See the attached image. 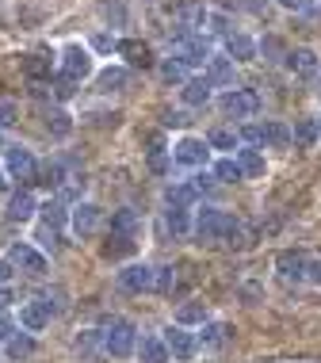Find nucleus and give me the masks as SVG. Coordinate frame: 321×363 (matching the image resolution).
I'll return each mask as SVG.
<instances>
[{"mask_svg":"<svg viewBox=\"0 0 321 363\" xmlns=\"http://www.w3.org/2000/svg\"><path fill=\"white\" fill-rule=\"evenodd\" d=\"M257 50H260V54H264V57H268V62H279V57H287V50H283V38H276V35H268V38H264V43H260V46H257Z\"/></svg>","mask_w":321,"mask_h":363,"instance_id":"40","label":"nucleus"},{"mask_svg":"<svg viewBox=\"0 0 321 363\" xmlns=\"http://www.w3.org/2000/svg\"><path fill=\"white\" fill-rule=\"evenodd\" d=\"M226 57L230 62H252L257 57V43H252L249 35H226Z\"/></svg>","mask_w":321,"mask_h":363,"instance_id":"20","label":"nucleus"},{"mask_svg":"<svg viewBox=\"0 0 321 363\" xmlns=\"http://www.w3.org/2000/svg\"><path fill=\"white\" fill-rule=\"evenodd\" d=\"M157 153H169V150H164V134L153 130V134H145V157H157Z\"/></svg>","mask_w":321,"mask_h":363,"instance_id":"42","label":"nucleus"},{"mask_svg":"<svg viewBox=\"0 0 321 363\" xmlns=\"http://www.w3.org/2000/svg\"><path fill=\"white\" fill-rule=\"evenodd\" d=\"M145 161H150V169L157 172V176H164V172L172 169V150L169 153H157V157H145Z\"/></svg>","mask_w":321,"mask_h":363,"instance_id":"44","label":"nucleus"},{"mask_svg":"<svg viewBox=\"0 0 321 363\" xmlns=\"http://www.w3.org/2000/svg\"><path fill=\"white\" fill-rule=\"evenodd\" d=\"M23 73L31 77V81H43V77L54 73V57L50 54H27L23 57Z\"/></svg>","mask_w":321,"mask_h":363,"instance_id":"31","label":"nucleus"},{"mask_svg":"<svg viewBox=\"0 0 321 363\" xmlns=\"http://www.w3.org/2000/svg\"><path fill=\"white\" fill-rule=\"evenodd\" d=\"M226 218H230L226 211H218V207H203V211L196 214V230H191V233H196L199 241H222Z\"/></svg>","mask_w":321,"mask_h":363,"instance_id":"9","label":"nucleus"},{"mask_svg":"<svg viewBox=\"0 0 321 363\" xmlns=\"http://www.w3.org/2000/svg\"><path fill=\"white\" fill-rule=\"evenodd\" d=\"M100 218H103V211L96 207V203H77L69 211V225H73L77 238H92V233L100 230Z\"/></svg>","mask_w":321,"mask_h":363,"instance_id":"10","label":"nucleus"},{"mask_svg":"<svg viewBox=\"0 0 321 363\" xmlns=\"http://www.w3.org/2000/svg\"><path fill=\"white\" fill-rule=\"evenodd\" d=\"M50 318H54V313L46 310L43 298H38V302H27V306H19V325H23L27 333H43L46 325H50Z\"/></svg>","mask_w":321,"mask_h":363,"instance_id":"14","label":"nucleus"},{"mask_svg":"<svg viewBox=\"0 0 321 363\" xmlns=\"http://www.w3.org/2000/svg\"><path fill=\"white\" fill-rule=\"evenodd\" d=\"M100 340H103V356L126 359L130 352H138V325L130 318H103Z\"/></svg>","mask_w":321,"mask_h":363,"instance_id":"1","label":"nucleus"},{"mask_svg":"<svg viewBox=\"0 0 321 363\" xmlns=\"http://www.w3.org/2000/svg\"><path fill=\"white\" fill-rule=\"evenodd\" d=\"M214 180L218 184H237V180H245V176H241V164L233 161V157H222V161L214 164Z\"/></svg>","mask_w":321,"mask_h":363,"instance_id":"39","label":"nucleus"},{"mask_svg":"<svg viewBox=\"0 0 321 363\" xmlns=\"http://www.w3.org/2000/svg\"><path fill=\"white\" fill-rule=\"evenodd\" d=\"M138 363H169V345L161 337H142L138 340Z\"/></svg>","mask_w":321,"mask_h":363,"instance_id":"22","label":"nucleus"},{"mask_svg":"<svg viewBox=\"0 0 321 363\" xmlns=\"http://www.w3.org/2000/svg\"><path fill=\"white\" fill-rule=\"evenodd\" d=\"M279 4H283L287 12H303V8H306V0H279Z\"/></svg>","mask_w":321,"mask_h":363,"instance_id":"55","label":"nucleus"},{"mask_svg":"<svg viewBox=\"0 0 321 363\" xmlns=\"http://www.w3.org/2000/svg\"><path fill=\"white\" fill-rule=\"evenodd\" d=\"M119 287L130 291V294L153 291V268L150 264H126V268L119 272Z\"/></svg>","mask_w":321,"mask_h":363,"instance_id":"11","label":"nucleus"},{"mask_svg":"<svg viewBox=\"0 0 321 363\" xmlns=\"http://www.w3.org/2000/svg\"><path fill=\"white\" fill-rule=\"evenodd\" d=\"M241 8H245V12H264L268 0H241Z\"/></svg>","mask_w":321,"mask_h":363,"instance_id":"53","label":"nucleus"},{"mask_svg":"<svg viewBox=\"0 0 321 363\" xmlns=\"http://www.w3.org/2000/svg\"><path fill=\"white\" fill-rule=\"evenodd\" d=\"M134 249H138V241H134V238H119V233H111L100 252H103V260H123V257H130Z\"/></svg>","mask_w":321,"mask_h":363,"instance_id":"30","label":"nucleus"},{"mask_svg":"<svg viewBox=\"0 0 321 363\" xmlns=\"http://www.w3.org/2000/svg\"><path fill=\"white\" fill-rule=\"evenodd\" d=\"M73 348H77V356H81V359H100V356H103V340H100V329H84L81 337L73 340Z\"/></svg>","mask_w":321,"mask_h":363,"instance_id":"23","label":"nucleus"},{"mask_svg":"<svg viewBox=\"0 0 321 363\" xmlns=\"http://www.w3.org/2000/svg\"><path fill=\"white\" fill-rule=\"evenodd\" d=\"M12 333H16V329H12V321H8V318H0V348H4L8 340H12Z\"/></svg>","mask_w":321,"mask_h":363,"instance_id":"50","label":"nucleus"},{"mask_svg":"<svg viewBox=\"0 0 321 363\" xmlns=\"http://www.w3.org/2000/svg\"><path fill=\"white\" fill-rule=\"evenodd\" d=\"M176 325H207V306H199V302H184L176 310Z\"/></svg>","mask_w":321,"mask_h":363,"instance_id":"35","label":"nucleus"},{"mask_svg":"<svg viewBox=\"0 0 321 363\" xmlns=\"http://www.w3.org/2000/svg\"><path fill=\"white\" fill-rule=\"evenodd\" d=\"M126 81H130V73H126L123 65H111V69H103L96 77V88H100V92H119V88H126Z\"/></svg>","mask_w":321,"mask_h":363,"instance_id":"32","label":"nucleus"},{"mask_svg":"<svg viewBox=\"0 0 321 363\" xmlns=\"http://www.w3.org/2000/svg\"><path fill=\"white\" fill-rule=\"evenodd\" d=\"M142 214L123 207V211H111V233H119V238H142Z\"/></svg>","mask_w":321,"mask_h":363,"instance_id":"16","label":"nucleus"},{"mask_svg":"<svg viewBox=\"0 0 321 363\" xmlns=\"http://www.w3.org/2000/svg\"><path fill=\"white\" fill-rule=\"evenodd\" d=\"M172 57H176L184 69H191V65H207L214 54H210V43L203 35H191L180 27V31L172 35Z\"/></svg>","mask_w":321,"mask_h":363,"instance_id":"2","label":"nucleus"},{"mask_svg":"<svg viewBox=\"0 0 321 363\" xmlns=\"http://www.w3.org/2000/svg\"><path fill=\"white\" fill-rule=\"evenodd\" d=\"M0 145H4V134H0Z\"/></svg>","mask_w":321,"mask_h":363,"instance_id":"60","label":"nucleus"},{"mask_svg":"<svg viewBox=\"0 0 321 363\" xmlns=\"http://www.w3.org/2000/svg\"><path fill=\"white\" fill-rule=\"evenodd\" d=\"M164 199H169V207H191V203L199 199V191L191 188V184H169V188H164Z\"/></svg>","mask_w":321,"mask_h":363,"instance_id":"33","label":"nucleus"},{"mask_svg":"<svg viewBox=\"0 0 321 363\" xmlns=\"http://www.w3.org/2000/svg\"><path fill=\"white\" fill-rule=\"evenodd\" d=\"M260 134H264V142H260V145H268V150H287V145H295V142H291V126L279 123V119L264 123V126H260Z\"/></svg>","mask_w":321,"mask_h":363,"instance_id":"21","label":"nucleus"},{"mask_svg":"<svg viewBox=\"0 0 321 363\" xmlns=\"http://www.w3.org/2000/svg\"><path fill=\"white\" fill-rule=\"evenodd\" d=\"M35 211H38L35 195H31V191H16L12 199H8V207H4V218H8V222H31Z\"/></svg>","mask_w":321,"mask_h":363,"instance_id":"15","label":"nucleus"},{"mask_svg":"<svg viewBox=\"0 0 321 363\" xmlns=\"http://www.w3.org/2000/svg\"><path fill=\"white\" fill-rule=\"evenodd\" d=\"M8 264L12 268H19L23 276H46V268H50V260L43 257V252L35 249V245H27V241H16L12 249H8Z\"/></svg>","mask_w":321,"mask_h":363,"instance_id":"3","label":"nucleus"},{"mask_svg":"<svg viewBox=\"0 0 321 363\" xmlns=\"http://www.w3.org/2000/svg\"><path fill=\"white\" fill-rule=\"evenodd\" d=\"M100 12H103V19H111V23H126V8L123 4H111V0H107Z\"/></svg>","mask_w":321,"mask_h":363,"instance_id":"45","label":"nucleus"},{"mask_svg":"<svg viewBox=\"0 0 321 363\" xmlns=\"http://www.w3.org/2000/svg\"><path fill=\"white\" fill-rule=\"evenodd\" d=\"M161 340L169 345V356H172V359H180V363L196 359V352H199V337H196V333H188L184 325H169Z\"/></svg>","mask_w":321,"mask_h":363,"instance_id":"5","label":"nucleus"},{"mask_svg":"<svg viewBox=\"0 0 321 363\" xmlns=\"http://www.w3.org/2000/svg\"><path fill=\"white\" fill-rule=\"evenodd\" d=\"M164 126H188V115H184V111H169V115H164Z\"/></svg>","mask_w":321,"mask_h":363,"instance_id":"51","label":"nucleus"},{"mask_svg":"<svg viewBox=\"0 0 321 363\" xmlns=\"http://www.w3.org/2000/svg\"><path fill=\"white\" fill-rule=\"evenodd\" d=\"M161 77H164L169 84H172V81H188V69H184V65L176 62V57H169V62L161 65Z\"/></svg>","mask_w":321,"mask_h":363,"instance_id":"41","label":"nucleus"},{"mask_svg":"<svg viewBox=\"0 0 321 363\" xmlns=\"http://www.w3.org/2000/svg\"><path fill=\"white\" fill-rule=\"evenodd\" d=\"M317 134H321V119H317Z\"/></svg>","mask_w":321,"mask_h":363,"instance_id":"59","label":"nucleus"},{"mask_svg":"<svg viewBox=\"0 0 321 363\" xmlns=\"http://www.w3.org/2000/svg\"><path fill=\"white\" fill-rule=\"evenodd\" d=\"M196 337H199V348H226L230 337H233V329L226 325V321H207Z\"/></svg>","mask_w":321,"mask_h":363,"instance_id":"17","label":"nucleus"},{"mask_svg":"<svg viewBox=\"0 0 321 363\" xmlns=\"http://www.w3.org/2000/svg\"><path fill=\"white\" fill-rule=\"evenodd\" d=\"M306 279H310V283H317V287H321V257H314V260H310V272H306Z\"/></svg>","mask_w":321,"mask_h":363,"instance_id":"49","label":"nucleus"},{"mask_svg":"<svg viewBox=\"0 0 321 363\" xmlns=\"http://www.w3.org/2000/svg\"><path fill=\"white\" fill-rule=\"evenodd\" d=\"M46 130H50L54 138H69V130H73V115L65 111V107H50V111H46Z\"/></svg>","mask_w":321,"mask_h":363,"instance_id":"29","label":"nucleus"},{"mask_svg":"<svg viewBox=\"0 0 321 363\" xmlns=\"http://www.w3.org/2000/svg\"><path fill=\"white\" fill-rule=\"evenodd\" d=\"M38 164L31 150H23V145H8V176H16V180H35Z\"/></svg>","mask_w":321,"mask_h":363,"instance_id":"12","label":"nucleus"},{"mask_svg":"<svg viewBox=\"0 0 321 363\" xmlns=\"http://www.w3.org/2000/svg\"><path fill=\"white\" fill-rule=\"evenodd\" d=\"M12 291H8V287H0V310H8V306H12Z\"/></svg>","mask_w":321,"mask_h":363,"instance_id":"56","label":"nucleus"},{"mask_svg":"<svg viewBox=\"0 0 321 363\" xmlns=\"http://www.w3.org/2000/svg\"><path fill=\"white\" fill-rule=\"evenodd\" d=\"M218 107H222V115H233V119H252L257 107H260V100L249 92V88H226L222 100H218Z\"/></svg>","mask_w":321,"mask_h":363,"instance_id":"4","label":"nucleus"},{"mask_svg":"<svg viewBox=\"0 0 321 363\" xmlns=\"http://www.w3.org/2000/svg\"><path fill=\"white\" fill-rule=\"evenodd\" d=\"M4 176H8V172H4V169H0V191H4V188H8V180H4Z\"/></svg>","mask_w":321,"mask_h":363,"instance_id":"57","label":"nucleus"},{"mask_svg":"<svg viewBox=\"0 0 321 363\" xmlns=\"http://www.w3.org/2000/svg\"><path fill=\"white\" fill-rule=\"evenodd\" d=\"M222 245H226V249H249V225L230 214L226 230H222Z\"/></svg>","mask_w":321,"mask_h":363,"instance_id":"26","label":"nucleus"},{"mask_svg":"<svg viewBox=\"0 0 321 363\" xmlns=\"http://www.w3.org/2000/svg\"><path fill=\"white\" fill-rule=\"evenodd\" d=\"M38 214H43V230H62L65 222H69V211H65L62 199H50L38 207Z\"/></svg>","mask_w":321,"mask_h":363,"instance_id":"27","label":"nucleus"},{"mask_svg":"<svg viewBox=\"0 0 321 363\" xmlns=\"http://www.w3.org/2000/svg\"><path fill=\"white\" fill-rule=\"evenodd\" d=\"M176 283H180V276H176V268H172V264L153 268V291H157V294H172V291H176Z\"/></svg>","mask_w":321,"mask_h":363,"instance_id":"37","label":"nucleus"},{"mask_svg":"<svg viewBox=\"0 0 321 363\" xmlns=\"http://www.w3.org/2000/svg\"><path fill=\"white\" fill-rule=\"evenodd\" d=\"M92 46H96V50H119V43H115L111 35H96V38H92Z\"/></svg>","mask_w":321,"mask_h":363,"instance_id":"48","label":"nucleus"},{"mask_svg":"<svg viewBox=\"0 0 321 363\" xmlns=\"http://www.w3.org/2000/svg\"><path fill=\"white\" fill-rule=\"evenodd\" d=\"M207 145H210V150H237V145H241V134L230 130V126H218V130H210Z\"/></svg>","mask_w":321,"mask_h":363,"instance_id":"38","label":"nucleus"},{"mask_svg":"<svg viewBox=\"0 0 321 363\" xmlns=\"http://www.w3.org/2000/svg\"><path fill=\"white\" fill-rule=\"evenodd\" d=\"M119 54L130 65H142V69H150V65H153V50L145 43H138V38H126V43H119Z\"/></svg>","mask_w":321,"mask_h":363,"instance_id":"25","label":"nucleus"},{"mask_svg":"<svg viewBox=\"0 0 321 363\" xmlns=\"http://www.w3.org/2000/svg\"><path fill=\"white\" fill-rule=\"evenodd\" d=\"M92 73V54L84 50V46H65V54H62V77L65 81H84V77Z\"/></svg>","mask_w":321,"mask_h":363,"instance_id":"8","label":"nucleus"},{"mask_svg":"<svg viewBox=\"0 0 321 363\" xmlns=\"http://www.w3.org/2000/svg\"><path fill=\"white\" fill-rule=\"evenodd\" d=\"M164 230H169L172 238H188V233L196 230L191 211H188V207H169V211H164Z\"/></svg>","mask_w":321,"mask_h":363,"instance_id":"19","label":"nucleus"},{"mask_svg":"<svg viewBox=\"0 0 321 363\" xmlns=\"http://www.w3.org/2000/svg\"><path fill=\"white\" fill-rule=\"evenodd\" d=\"M317 138H321L317 119H298L295 126H291V142H295V150H314Z\"/></svg>","mask_w":321,"mask_h":363,"instance_id":"24","label":"nucleus"},{"mask_svg":"<svg viewBox=\"0 0 321 363\" xmlns=\"http://www.w3.org/2000/svg\"><path fill=\"white\" fill-rule=\"evenodd\" d=\"M19 119V104L16 100H0V126H12Z\"/></svg>","mask_w":321,"mask_h":363,"instance_id":"43","label":"nucleus"},{"mask_svg":"<svg viewBox=\"0 0 321 363\" xmlns=\"http://www.w3.org/2000/svg\"><path fill=\"white\" fill-rule=\"evenodd\" d=\"M317 96H321V77H317Z\"/></svg>","mask_w":321,"mask_h":363,"instance_id":"58","label":"nucleus"},{"mask_svg":"<svg viewBox=\"0 0 321 363\" xmlns=\"http://www.w3.org/2000/svg\"><path fill=\"white\" fill-rule=\"evenodd\" d=\"M283 62H287V69L295 73V77H303V81H306V77H317V73H321L317 54H314V50H306V46H298V50H287Z\"/></svg>","mask_w":321,"mask_h":363,"instance_id":"13","label":"nucleus"},{"mask_svg":"<svg viewBox=\"0 0 321 363\" xmlns=\"http://www.w3.org/2000/svg\"><path fill=\"white\" fill-rule=\"evenodd\" d=\"M8 352V359H27L35 352V340H31V333H12V340L4 345Z\"/></svg>","mask_w":321,"mask_h":363,"instance_id":"36","label":"nucleus"},{"mask_svg":"<svg viewBox=\"0 0 321 363\" xmlns=\"http://www.w3.org/2000/svg\"><path fill=\"white\" fill-rule=\"evenodd\" d=\"M43 302H46V310H50V313H62L65 310V291H50Z\"/></svg>","mask_w":321,"mask_h":363,"instance_id":"46","label":"nucleus"},{"mask_svg":"<svg viewBox=\"0 0 321 363\" xmlns=\"http://www.w3.org/2000/svg\"><path fill=\"white\" fill-rule=\"evenodd\" d=\"M203 77H207L210 84L233 88V62H230V57H210V62H207V73H203Z\"/></svg>","mask_w":321,"mask_h":363,"instance_id":"28","label":"nucleus"},{"mask_svg":"<svg viewBox=\"0 0 321 363\" xmlns=\"http://www.w3.org/2000/svg\"><path fill=\"white\" fill-rule=\"evenodd\" d=\"M237 164H241V176H249V180L264 176V157L257 150H237Z\"/></svg>","mask_w":321,"mask_h":363,"instance_id":"34","label":"nucleus"},{"mask_svg":"<svg viewBox=\"0 0 321 363\" xmlns=\"http://www.w3.org/2000/svg\"><path fill=\"white\" fill-rule=\"evenodd\" d=\"M12 272H16L12 264H8V260H0V287H4L8 279H12Z\"/></svg>","mask_w":321,"mask_h":363,"instance_id":"54","label":"nucleus"},{"mask_svg":"<svg viewBox=\"0 0 321 363\" xmlns=\"http://www.w3.org/2000/svg\"><path fill=\"white\" fill-rule=\"evenodd\" d=\"M276 272L283 283H306V272H310V257L298 249H283L276 257Z\"/></svg>","mask_w":321,"mask_h":363,"instance_id":"7","label":"nucleus"},{"mask_svg":"<svg viewBox=\"0 0 321 363\" xmlns=\"http://www.w3.org/2000/svg\"><path fill=\"white\" fill-rule=\"evenodd\" d=\"M54 92H57V100H69V96H73V81H65V77H62Z\"/></svg>","mask_w":321,"mask_h":363,"instance_id":"52","label":"nucleus"},{"mask_svg":"<svg viewBox=\"0 0 321 363\" xmlns=\"http://www.w3.org/2000/svg\"><path fill=\"white\" fill-rule=\"evenodd\" d=\"M210 81L207 77H188V81H184V88H180V100L188 104V107H203L210 100Z\"/></svg>","mask_w":321,"mask_h":363,"instance_id":"18","label":"nucleus"},{"mask_svg":"<svg viewBox=\"0 0 321 363\" xmlns=\"http://www.w3.org/2000/svg\"><path fill=\"white\" fill-rule=\"evenodd\" d=\"M172 161L184 164V169H203L210 161V145L203 138H180L172 145Z\"/></svg>","mask_w":321,"mask_h":363,"instance_id":"6","label":"nucleus"},{"mask_svg":"<svg viewBox=\"0 0 321 363\" xmlns=\"http://www.w3.org/2000/svg\"><path fill=\"white\" fill-rule=\"evenodd\" d=\"M241 142H252V145H260V142H264V134H260V126H241Z\"/></svg>","mask_w":321,"mask_h":363,"instance_id":"47","label":"nucleus"}]
</instances>
